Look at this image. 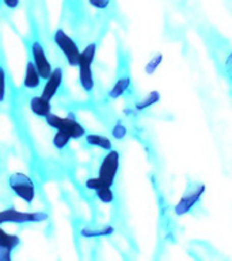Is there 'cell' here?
Masks as SVG:
<instances>
[{
  "label": "cell",
  "instance_id": "obj_1",
  "mask_svg": "<svg viewBox=\"0 0 232 261\" xmlns=\"http://www.w3.org/2000/svg\"><path fill=\"white\" fill-rule=\"evenodd\" d=\"M97 53V44H89L80 52L77 68H79V82L87 94H91L95 86L93 75V63Z\"/></svg>",
  "mask_w": 232,
  "mask_h": 261
},
{
  "label": "cell",
  "instance_id": "obj_2",
  "mask_svg": "<svg viewBox=\"0 0 232 261\" xmlns=\"http://www.w3.org/2000/svg\"><path fill=\"white\" fill-rule=\"evenodd\" d=\"M45 121L52 129L63 130L67 135H69L71 139H80L87 134L84 126L73 117H63V116H59V114L50 113L48 117L45 118Z\"/></svg>",
  "mask_w": 232,
  "mask_h": 261
},
{
  "label": "cell",
  "instance_id": "obj_3",
  "mask_svg": "<svg viewBox=\"0 0 232 261\" xmlns=\"http://www.w3.org/2000/svg\"><path fill=\"white\" fill-rule=\"evenodd\" d=\"M53 41L61 52V55L64 56L71 67H77L79 63V57H80V48L63 29H57L56 32L53 33Z\"/></svg>",
  "mask_w": 232,
  "mask_h": 261
},
{
  "label": "cell",
  "instance_id": "obj_4",
  "mask_svg": "<svg viewBox=\"0 0 232 261\" xmlns=\"http://www.w3.org/2000/svg\"><path fill=\"white\" fill-rule=\"evenodd\" d=\"M8 187L19 199L32 204L36 199V187L32 178L24 173H14L8 178Z\"/></svg>",
  "mask_w": 232,
  "mask_h": 261
},
{
  "label": "cell",
  "instance_id": "obj_5",
  "mask_svg": "<svg viewBox=\"0 0 232 261\" xmlns=\"http://www.w3.org/2000/svg\"><path fill=\"white\" fill-rule=\"evenodd\" d=\"M205 184L197 182L193 187H189L186 192L181 196V199L178 200V203L175 204L174 212L177 216H183L189 214L197 204L201 201L204 193H205Z\"/></svg>",
  "mask_w": 232,
  "mask_h": 261
},
{
  "label": "cell",
  "instance_id": "obj_6",
  "mask_svg": "<svg viewBox=\"0 0 232 261\" xmlns=\"http://www.w3.org/2000/svg\"><path fill=\"white\" fill-rule=\"evenodd\" d=\"M118 169H120V154L118 151L111 148L102 159L99 169H98V178L107 187H113Z\"/></svg>",
  "mask_w": 232,
  "mask_h": 261
},
{
  "label": "cell",
  "instance_id": "obj_7",
  "mask_svg": "<svg viewBox=\"0 0 232 261\" xmlns=\"http://www.w3.org/2000/svg\"><path fill=\"white\" fill-rule=\"evenodd\" d=\"M48 215L45 212H20L16 210L0 211V224L3 223H38L46 220Z\"/></svg>",
  "mask_w": 232,
  "mask_h": 261
},
{
  "label": "cell",
  "instance_id": "obj_8",
  "mask_svg": "<svg viewBox=\"0 0 232 261\" xmlns=\"http://www.w3.org/2000/svg\"><path fill=\"white\" fill-rule=\"evenodd\" d=\"M30 50H32V60L37 67V69H38L41 77L46 79L52 73L53 67L50 60H49L48 55H46L44 45L41 44L40 41H33Z\"/></svg>",
  "mask_w": 232,
  "mask_h": 261
},
{
  "label": "cell",
  "instance_id": "obj_9",
  "mask_svg": "<svg viewBox=\"0 0 232 261\" xmlns=\"http://www.w3.org/2000/svg\"><path fill=\"white\" fill-rule=\"evenodd\" d=\"M63 68L61 67H56V68H53L52 73L49 75L46 79H45V85L44 89H42V93L41 95L45 98V99H49V101H52L54 95L59 93V90L61 87V83H63Z\"/></svg>",
  "mask_w": 232,
  "mask_h": 261
},
{
  "label": "cell",
  "instance_id": "obj_10",
  "mask_svg": "<svg viewBox=\"0 0 232 261\" xmlns=\"http://www.w3.org/2000/svg\"><path fill=\"white\" fill-rule=\"evenodd\" d=\"M19 244V237L6 232L0 224V261H10L12 250H15Z\"/></svg>",
  "mask_w": 232,
  "mask_h": 261
},
{
  "label": "cell",
  "instance_id": "obj_11",
  "mask_svg": "<svg viewBox=\"0 0 232 261\" xmlns=\"http://www.w3.org/2000/svg\"><path fill=\"white\" fill-rule=\"evenodd\" d=\"M30 110L37 117L46 118L52 113V101L45 99L42 95H36L30 99Z\"/></svg>",
  "mask_w": 232,
  "mask_h": 261
},
{
  "label": "cell",
  "instance_id": "obj_12",
  "mask_svg": "<svg viewBox=\"0 0 232 261\" xmlns=\"http://www.w3.org/2000/svg\"><path fill=\"white\" fill-rule=\"evenodd\" d=\"M41 77L38 69L34 65L33 60H28L26 64V72H24V79H23V86L24 89L27 90H37L41 86Z\"/></svg>",
  "mask_w": 232,
  "mask_h": 261
},
{
  "label": "cell",
  "instance_id": "obj_13",
  "mask_svg": "<svg viewBox=\"0 0 232 261\" xmlns=\"http://www.w3.org/2000/svg\"><path fill=\"white\" fill-rule=\"evenodd\" d=\"M85 142L91 144L94 147H98L101 150L110 151L113 148V143L109 138H106L103 135H97V134H85Z\"/></svg>",
  "mask_w": 232,
  "mask_h": 261
},
{
  "label": "cell",
  "instance_id": "obj_14",
  "mask_svg": "<svg viewBox=\"0 0 232 261\" xmlns=\"http://www.w3.org/2000/svg\"><path fill=\"white\" fill-rule=\"evenodd\" d=\"M129 87H130V77L128 76V75H124V76L120 77V79L114 83V86L111 87V90H110L109 95L111 98L121 97V95H124V94L128 91Z\"/></svg>",
  "mask_w": 232,
  "mask_h": 261
},
{
  "label": "cell",
  "instance_id": "obj_15",
  "mask_svg": "<svg viewBox=\"0 0 232 261\" xmlns=\"http://www.w3.org/2000/svg\"><path fill=\"white\" fill-rule=\"evenodd\" d=\"M114 228L111 226H105V227H87L81 230V236L87 238H95V237H107L113 234Z\"/></svg>",
  "mask_w": 232,
  "mask_h": 261
},
{
  "label": "cell",
  "instance_id": "obj_16",
  "mask_svg": "<svg viewBox=\"0 0 232 261\" xmlns=\"http://www.w3.org/2000/svg\"><path fill=\"white\" fill-rule=\"evenodd\" d=\"M95 192V195L99 200H101L102 203L105 204H110L114 201V192L111 189V187H107V185H102L99 187Z\"/></svg>",
  "mask_w": 232,
  "mask_h": 261
},
{
  "label": "cell",
  "instance_id": "obj_17",
  "mask_svg": "<svg viewBox=\"0 0 232 261\" xmlns=\"http://www.w3.org/2000/svg\"><path fill=\"white\" fill-rule=\"evenodd\" d=\"M159 98H160V94H159L158 91H152V93H150L147 97H144L142 99H140V101L136 103V109L137 110L148 109L150 106L155 105V103L159 101Z\"/></svg>",
  "mask_w": 232,
  "mask_h": 261
},
{
  "label": "cell",
  "instance_id": "obj_18",
  "mask_svg": "<svg viewBox=\"0 0 232 261\" xmlns=\"http://www.w3.org/2000/svg\"><path fill=\"white\" fill-rule=\"evenodd\" d=\"M71 140L72 139L69 138V135H67L63 130H56V134L53 136V146L56 147L57 150H64L65 147H68Z\"/></svg>",
  "mask_w": 232,
  "mask_h": 261
},
{
  "label": "cell",
  "instance_id": "obj_19",
  "mask_svg": "<svg viewBox=\"0 0 232 261\" xmlns=\"http://www.w3.org/2000/svg\"><path fill=\"white\" fill-rule=\"evenodd\" d=\"M7 97V77L3 65H0V103H3Z\"/></svg>",
  "mask_w": 232,
  "mask_h": 261
},
{
  "label": "cell",
  "instance_id": "obj_20",
  "mask_svg": "<svg viewBox=\"0 0 232 261\" xmlns=\"http://www.w3.org/2000/svg\"><path fill=\"white\" fill-rule=\"evenodd\" d=\"M126 134H128V129H126V126L121 122H117L115 125L113 126V129H111V135L114 136V139H117V140H122V139L125 138Z\"/></svg>",
  "mask_w": 232,
  "mask_h": 261
},
{
  "label": "cell",
  "instance_id": "obj_21",
  "mask_svg": "<svg viewBox=\"0 0 232 261\" xmlns=\"http://www.w3.org/2000/svg\"><path fill=\"white\" fill-rule=\"evenodd\" d=\"M224 71L227 73L228 79L232 83V50L225 57V61H224Z\"/></svg>",
  "mask_w": 232,
  "mask_h": 261
},
{
  "label": "cell",
  "instance_id": "obj_22",
  "mask_svg": "<svg viewBox=\"0 0 232 261\" xmlns=\"http://www.w3.org/2000/svg\"><path fill=\"white\" fill-rule=\"evenodd\" d=\"M102 185H105V184L102 182L98 177H94V178H90L85 181V187L89 188V189H91V191H97L98 188L102 187Z\"/></svg>",
  "mask_w": 232,
  "mask_h": 261
},
{
  "label": "cell",
  "instance_id": "obj_23",
  "mask_svg": "<svg viewBox=\"0 0 232 261\" xmlns=\"http://www.w3.org/2000/svg\"><path fill=\"white\" fill-rule=\"evenodd\" d=\"M89 3L98 10H105L109 6L110 0H89Z\"/></svg>",
  "mask_w": 232,
  "mask_h": 261
},
{
  "label": "cell",
  "instance_id": "obj_24",
  "mask_svg": "<svg viewBox=\"0 0 232 261\" xmlns=\"http://www.w3.org/2000/svg\"><path fill=\"white\" fill-rule=\"evenodd\" d=\"M160 61H162V55H158V56H155L154 59H152V61H151L150 64L147 65V68H150V67H152V69H151V72L152 73L155 71V68L158 67L159 64H160Z\"/></svg>",
  "mask_w": 232,
  "mask_h": 261
},
{
  "label": "cell",
  "instance_id": "obj_25",
  "mask_svg": "<svg viewBox=\"0 0 232 261\" xmlns=\"http://www.w3.org/2000/svg\"><path fill=\"white\" fill-rule=\"evenodd\" d=\"M3 2L8 8H16L19 6V0H3Z\"/></svg>",
  "mask_w": 232,
  "mask_h": 261
}]
</instances>
